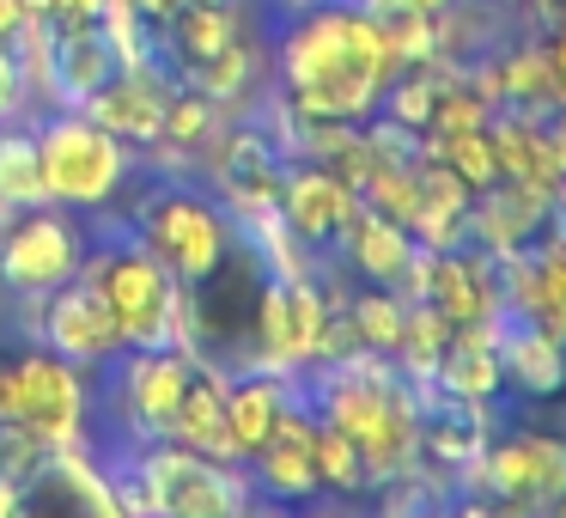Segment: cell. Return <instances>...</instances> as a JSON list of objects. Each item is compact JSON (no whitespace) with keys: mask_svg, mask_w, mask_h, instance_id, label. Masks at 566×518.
I'll return each instance as SVG.
<instances>
[{"mask_svg":"<svg viewBox=\"0 0 566 518\" xmlns=\"http://www.w3.org/2000/svg\"><path fill=\"white\" fill-rule=\"evenodd\" d=\"M274 92L305 123H366L384 86L396 80V55L366 0H311L281 19L269 50Z\"/></svg>","mask_w":566,"mask_h":518,"instance_id":"6da1fadb","label":"cell"},{"mask_svg":"<svg viewBox=\"0 0 566 518\" xmlns=\"http://www.w3.org/2000/svg\"><path fill=\"white\" fill-rule=\"evenodd\" d=\"M305 396L317 421L354 439L371 488L420 457V396L402 379V366L378 348H354L329 366H305Z\"/></svg>","mask_w":566,"mask_h":518,"instance_id":"7a4b0ae2","label":"cell"},{"mask_svg":"<svg viewBox=\"0 0 566 518\" xmlns=\"http://www.w3.org/2000/svg\"><path fill=\"white\" fill-rule=\"evenodd\" d=\"M111 481L123 506L171 512V518H232V512H250V500H256L244 464H220V457L189 452L177 439H153L111 457Z\"/></svg>","mask_w":566,"mask_h":518,"instance_id":"3957f363","label":"cell"},{"mask_svg":"<svg viewBox=\"0 0 566 518\" xmlns=\"http://www.w3.org/2000/svg\"><path fill=\"white\" fill-rule=\"evenodd\" d=\"M128 232L147 257H159V269L177 287H196L201 274H213L226 262V250L238 245V220L226 214L220 196H201L189 184H159L153 177L135 201H128Z\"/></svg>","mask_w":566,"mask_h":518,"instance_id":"277c9868","label":"cell"},{"mask_svg":"<svg viewBox=\"0 0 566 518\" xmlns=\"http://www.w3.org/2000/svg\"><path fill=\"white\" fill-rule=\"evenodd\" d=\"M80 274L98 287V299L111 305L128 348H184V287L159 269V257H147L135 245L128 220L123 232L92 238Z\"/></svg>","mask_w":566,"mask_h":518,"instance_id":"5b68a950","label":"cell"},{"mask_svg":"<svg viewBox=\"0 0 566 518\" xmlns=\"http://www.w3.org/2000/svg\"><path fill=\"white\" fill-rule=\"evenodd\" d=\"M38 165H43V189L50 201L74 214H98L135 177V147L116 141L104 123H92L86 111L50 104V116L38 123Z\"/></svg>","mask_w":566,"mask_h":518,"instance_id":"8992f818","label":"cell"},{"mask_svg":"<svg viewBox=\"0 0 566 518\" xmlns=\"http://www.w3.org/2000/svg\"><path fill=\"white\" fill-rule=\"evenodd\" d=\"M0 421L25 427L31 439L74 445L92 439V384L74 360L50 354L43 342L0 348Z\"/></svg>","mask_w":566,"mask_h":518,"instance_id":"52a82bcc","label":"cell"},{"mask_svg":"<svg viewBox=\"0 0 566 518\" xmlns=\"http://www.w3.org/2000/svg\"><path fill=\"white\" fill-rule=\"evenodd\" d=\"M196 372L189 348H123L111 360V408H116V452H135V445L171 439L177 403H184V384Z\"/></svg>","mask_w":566,"mask_h":518,"instance_id":"ba28073f","label":"cell"},{"mask_svg":"<svg viewBox=\"0 0 566 518\" xmlns=\"http://www.w3.org/2000/svg\"><path fill=\"white\" fill-rule=\"evenodd\" d=\"M329 323V293L323 274H262L256 293V323H250V360L244 366L286 372L298 379L305 366H317V342Z\"/></svg>","mask_w":566,"mask_h":518,"instance_id":"9c48e42d","label":"cell"},{"mask_svg":"<svg viewBox=\"0 0 566 518\" xmlns=\"http://www.w3.org/2000/svg\"><path fill=\"white\" fill-rule=\"evenodd\" d=\"M86 245H92L86 220L74 208H62V201L13 214V220L0 226V287L7 293H25V299L50 293L67 274H80Z\"/></svg>","mask_w":566,"mask_h":518,"instance_id":"30bf717a","label":"cell"},{"mask_svg":"<svg viewBox=\"0 0 566 518\" xmlns=\"http://www.w3.org/2000/svg\"><path fill=\"white\" fill-rule=\"evenodd\" d=\"M457 481L481 488L493 506H548V494L566 488V433H500V439L481 445V457Z\"/></svg>","mask_w":566,"mask_h":518,"instance_id":"8fae6325","label":"cell"},{"mask_svg":"<svg viewBox=\"0 0 566 518\" xmlns=\"http://www.w3.org/2000/svg\"><path fill=\"white\" fill-rule=\"evenodd\" d=\"M38 342L50 354L74 360L80 372H104L116 354H123V330H116L111 305L98 299V287L86 274H67L62 287L38 293Z\"/></svg>","mask_w":566,"mask_h":518,"instance_id":"7c38bea8","label":"cell"},{"mask_svg":"<svg viewBox=\"0 0 566 518\" xmlns=\"http://www.w3.org/2000/svg\"><path fill=\"white\" fill-rule=\"evenodd\" d=\"M281 172H286V153L269 141L262 123H226L213 135V147L201 153V177L213 184V196L226 201L232 220H244L256 208H274Z\"/></svg>","mask_w":566,"mask_h":518,"instance_id":"4fadbf2b","label":"cell"},{"mask_svg":"<svg viewBox=\"0 0 566 518\" xmlns=\"http://www.w3.org/2000/svg\"><path fill=\"white\" fill-rule=\"evenodd\" d=\"M274 208H281L286 232H293L311 257H335V245H342L347 220H354V208H359V189L317 159H286Z\"/></svg>","mask_w":566,"mask_h":518,"instance_id":"5bb4252c","label":"cell"},{"mask_svg":"<svg viewBox=\"0 0 566 518\" xmlns=\"http://www.w3.org/2000/svg\"><path fill=\"white\" fill-rule=\"evenodd\" d=\"M244 469H250V488H256L262 500H286V506L317 500L323 481H317V408H311V396H293V403H286V415L274 421V433L244 457Z\"/></svg>","mask_w":566,"mask_h":518,"instance_id":"9a60e30c","label":"cell"},{"mask_svg":"<svg viewBox=\"0 0 566 518\" xmlns=\"http://www.w3.org/2000/svg\"><path fill=\"white\" fill-rule=\"evenodd\" d=\"M123 68L111 31L92 19V25H43V80H38V99L43 104H80L104 86V80Z\"/></svg>","mask_w":566,"mask_h":518,"instance_id":"2e32d148","label":"cell"},{"mask_svg":"<svg viewBox=\"0 0 566 518\" xmlns=\"http://www.w3.org/2000/svg\"><path fill=\"white\" fill-rule=\"evenodd\" d=\"M171 92L177 86H171V74H165L159 62H135V68H116L80 111H86L92 123H104L116 141H128V147H153L159 128H165Z\"/></svg>","mask_w":566,"mask_h":518,"instance_id":"e0dca14e","label":"cell"},{"mask_svg":"<svg viewBox=\"0 0 566 518\" xmlns=\"http://www.w3.org/2000/svg\"><path fill=\"white\" fill-rule=\"evenodd\" d=\"M420 299H427V305L439 311L451 330L505 318L500 287H493V274H488V257H481L475 245L432 250V257H427V281H420Z\"/></svg>","mask_w":566,"mask_h":518,"instance_id":"ac0fdd59","label":"cell"},{"mask_svg":"<svg viewBox=\"0 0 566 518\" xmlns=\"http://www.w3.org/2000/svg\"><path fill=\"white\" fill-rule=\"evenodd\" d=\"M415 250L420 245H415V232H408L402 220H390V214H378V208L359 201L354 220H347V232H342V245H335V262H342L347 274H359V281L396 287V293H402Z\"/></svg>","mask_w":566,"mask_h":518,"instance_id":"d6986e66","label":"cell"},{"mask_svg":"<svg viewBox=\"0 0 566 518\" xmlns=\"http://www.w3.org/2000/svg\"><path fill=\"white\" fill-rule=\"evenodd\" d=\"M548 201L542 189L530 184H512V177H500L493 189H481L475 201H469V245L481 250V257H500V250H524L530 238L548 226Z\"/></svg>","mask_w":566,"mask_h":518,"instance_id":"ffe728a7","label":"cell"},{"mask_svg":"<svg viewBox=\"0 0 566 518\" xmlns=\"http://www.w3.org/2000/svg\"><path fill=\"white\" fill-rule=\"evenodd\" d=\"M500 372H505V391L530 396V403H548V396L566 391V342L548 330H536L530 318H512V311H505Z\"/></svg>","mask_w":566,"mask_h":518,"instance_id":"44dd1931","label":"cell"},{"mask_svg":"<svg viewBox=\"0 0 566 518\" xmlns=\"http://www.w3.org/2000/svg\"><path fill=\"white\" fill-rule=\"evenodd\" d=\"M226 384H232V366L196 360V372L184 384V403H177V421H171V439L189 445V452L220 457V464H238L232 427H226Z\"/></svg>","mask_w":566,"mask_h":518,"instance_id":"7402d4cb","label":"cell"},{"mask_svg":"<svg viewBox=\"0 0 566 518\" xmlns=\"http://www.w3.org/2000/svg\"><path fill=\"white\" fill-rule=\"evenodd\" d=\"M244 25H250V7H208V0H189L171 25L153 31V50H165V62H171L165 74L184 80L196 62H208L213 50H226Z\"/></svg>","mask_w":566,"mask_h":518,"instance_id":"603a6c76","label":"cell"},{"mask_svg":"<svg viewBox=\"0 0 566 518\" xmlns=\"http://www.w3.org/2000/svg\"><path fill=\"white\" fill-rule=\"evenodd\" d=\"M500 323H463L451 330L444 342V360H439V384L451 396H469V403H493L505 391V372H500Z\"/></svg>","mask_w":566,"mask_h":518,"instance_id":"cb8c5ba5","label":"cell"},{"mask_svg":"<svg viewBox=\"0 0 566 518\" xmlns=\"http://www.w3.org/2000/svg\"><path fill=\"white\" fill-rule=\"evenodd\" d=\"M469 201H475V196H469L444 165L420 159V201H415V214H408L415 245H427V250L469 245Z\"/></svg>","mask_w":566,"mask_h":518,"instance_id":"d4e9b609","label":"cell"},{"mask_svg":"<svg viewBox=\"0 0 566 518\" xmlns=\"http://www.w3.org/2000/svg\"><path fill=\"white\" fill-rule=\"evenodd\" d=\"M488 141H493V159H500V177H512V184H530V189H542V196H554V172H548V153H542V111L493 104Z\"/></svg>","mask_w":566,"mask_h":518,"instance_id":"484cf974","label":"cell"},{"mask_svg":"<svg viewBox=\"0 0 566 518\" xmlns=\"http://www.w3.org/2000/svg\"><path fill=\"white\" fill-rule=\"evenodd\" d=\"M262 68H269V50H262V38H250V25H244L232 43H226V50H213L208 62L189 68L184 86H196V92H208L213 104L238 111L250 92H262Z\"/></svg>","mask_w":566,"mask_h":518,"instance_id":"4316f807","label":"cell"},{"mask_svg":"<svg viewBox=\"0 0 566 518\" xmlns=\"http://www.w3.org/2000/svg\"><path fill=\"white\" fill-rule=\"evenodd\" d=\"M50 189H43V165H38V128L25 123H0V208L7 214H25L43 208Z\"/></svg>","mask_w":566,"mask_h":518,"instance_id":"83f0119b","label":"cell"},{"mask_svg":"<svg viewBox=\"0 0 566 518\" xmlns=\"http://www.w3.org/2000/svg\"><path fill=\"white\" fill-rule=\"evenodd\" d=\"M420 159L444 165L469 196H481V189L500 184V159H493L488 128H451V135H432L427 128V135H420Z\"/></svg>","mask_w":566,"mask_h":518,"instance_id":"f1b7e54d","label":"cell"},{"mask_svg":"<svg viewBox=\"0 0 566 518\" xmlns=\"http://www.w3.org/2000/svg\"><path fill=\"white\" fill-rule=\"evenodd\" d=\"M444 342H451V323H444L427 299H408L402 305V335H396L390 360L402 366L408 384H432L439 379V360H444Z\"/></svg>","mask_w":566,"mask_h":518,"instance_id":"f546056e","label":"cell"},{"mask_svg":"<svg viewBox=\"0 0 566 518\" xmlns=\"http://www.w3.org/2000/svg\"><path fill=\"white\" fill-rule=\"evenodd\" d=\"M402 305L408 299L396 293V287H371V281H359L354 293H347V323H354V335H359V348H378V354H390L396 348V335H402Z\"/></svg>","mask_w":566,"mask_h":518,"instance_id":"4dcf8cb0","label":"cell"},{"mask_svg":"<svg viewBox=\"0 0 566 518\" xmlns=\"http://www.w3.org/2000/svg\"><path fill=\"white\" fill-rule=\"evenodd\" d=\"M317 481H323V494H335V500H359V494H371L354 439L335 433L329 421H317Z\"/></svg>","mask_w":566,"mask_h":518,"instance_id":"1f68e13d","label":"cell"},{"mask_svg":"<svg viewBox=\"0 0 566 518\" xmlns=\"http://www.w3.org/2000/svg\"><path fill=\"white\" fill-rule=\"evenodd\" d=\"M43 469H50V445L31 439L25 427H13V421H0V476L19 481V488L31 494V481H38Z\"/></svg>","mask_w":566,"mask_h":518,"instance_id":"d6a6232c","label":"cell"},{"mask_svg":"<svg viewBox=\"0 0 566 518\" xmlns=\"http://www.w3.org/2000/svg\"><path fill=\"white\" fill-rule=\"evenodd\" d=\"M542 55H548V104H554V111H566V0L554 7V19H548Z\"/></svg>","mask_w":566,"mask_h":518,"instance_id":"836d02e7","label":"cell"},{"mask_svg":"<svg viewBox=\"0 0 566 518\" xmlns=\"http://www.w3.org/2000/svg\"><path fill=\"white\" fill-rule=\"evenodd\" d=\"M25 92H31V86H25V68H19L13 43H0V123L25 111Z\"/></svg>","mask_w":566,"mask_h":518,"instance_id":"e575fe53","label":"cell"},{"mask_svg":"<svg viewBox=\"0 0 566 518\" xmlns=\"http://www.w3.org/2000/svg\"><path fill=\"white\" fill-rule=\"evenodd\" d=\"M104 19V0H43V25H92Z\"/></svg>","mask_w":566,"mask_h":518,"instance_id":"d590c367","label":"cell"},{"mask_svg":"<svg viewBox=\"0 0 566 518\" xmlns=\"http://www.w3.org/2000/svg\"><path fill=\"white\" fill-rule=\"evenodd\" d=\"M189 0H135V13H140V25L147 31H159V25H171L177 13H184Z\"/></svg>","mask_w":566,"mask_h":518,"instance_id":"8d00e7d4","label":"cell"},{"mask_svg":"<svg viewBox=\"0 0 566 518\" xmlns=\"http://www.w3.org/2000/svg\"><path fill=\"white\" fill-rule=\"evenodd\" d=\"M371 13H444L451 0H366Z\"/></svg>","mask_w":566,"mask_h":518,"instance_id":"74e56055","label":"cell"},{"mask_svg":"<svg viewBox=\"0 0 566 518\" xmlns=\"http://www.w3.org/2000/svg\"><path fill=\"white\" fill-rule=\"evenodd\" d=\"M19 25H31V19H25V0H0V43L13 38Z\"/></svg>","mask_w":566,"mask_h":518,"instance_id":"f35d334b","label":"cell"},{"mask_svg":"<svg viewBox=\"0 0 566 518\" xmlns=\"http://www.w3.org/2000/svg\"><path fill=\"white\" fill-rule=\"evenodd\" d=\"M500 7H517V13H530V19H554L560 0H500Z\"/></svg>","mask_w":566,"mask_h":518,"instance_id":"ab89813d","label":"cell"},{"mask_svg":"<svg viewBox=\"0 0 566 518\" xmlns=\"http://www.w3.org/2000/svg\"><path fill=\"white\" fill-rule=\"evenodd\" d=\"M208 7H250V0H208Z\"/></svg>","mask_w":566,"mask_h":518,"instance_id":"60d3db41","label":"cell"},{"mask_svg":"<svg viewBox=\"0 0 566 518\" xmlns=\"http://www.w3.org/2000/svg\"><path fill=\"white\" fill-rule=\"evenodd\" d=\"M7 220H13V214H7V208H0V226H7Z\"/></svg>","mask_w":566,"mask_h":518,"instance_id":"b9f144b4","label":"cell"}]
</instances>
